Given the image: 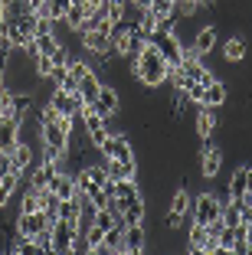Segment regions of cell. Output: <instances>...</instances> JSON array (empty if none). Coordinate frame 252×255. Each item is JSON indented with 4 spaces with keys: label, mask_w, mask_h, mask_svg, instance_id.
I'll return each instance as SVG.
<instances>
[{
    "label": "cell",
    "mask_w": 252,
    "mask_h": 255,
    "mask_svg": "<svg viewBox=\"0 0 252 255\" xmlns=\"http://www.w3.org/2000/svg\"><path fill=\"white\" fill-rule=\"evenodd\" d=\"M134 79L144 85V89H157L171 79V66L161 53L154 49V43H144V49L134 56Z\"/></svg>",
    "instance_id": "cell-1"
},
{
    "label": "cell",
    "mask_w": 252,
    "mask_h": 255,
    "mask_svg": "<svg viewBox=\"0 0 252 255\" xmlns=\"http://www.w3.org/2000/svg\"><path fill=\"white\" fill-rule=\"evenodd\" d=\"M148 43H154V49L167 59L171 72H174V69H180V62H184V46H180V39L174 36L171 26H154V33H151Z\"/></svg>",
    "instance_id": "cell-2"
},
{
    "label": "cell",
    "mask_w": 252,
    "mask_h": 255,
    "mask_svg": "<svg viewBox=\"0 0 252 255\" xmlns=\"http://www.w3.org/2000/svg\"><path fill=\"white\" fill-rule=\"evenodd\" d=\"M36 26H39V13H36V10H23V13H16L13 33H10V46H16V49L33 46V39H36Z\"/></svg>",
    "instance_id": "cell-3"
},
{
    "label": "cell",
    "mask_w": 252,
    "mask_h": 255,
    "mask_svg": "<svg viewBox=\"0 0 252 255\" xmlns=\"http://www.w3.org/2000/svg\"><path fill=\"white\" fill-rule=\"evenodd\" d=\"M230 200V196H220V193H200L197 200H193L190 213H193V223L200 226H210L213 219L223 216V203Z\"/></svg>",
    "instance_id": "cell-4"
},
{
    "label": "cell",
    "mask_w": 252,
    "mask_h": 255,
    "mask_svg": "<svg viewBox=\"0 0 252 255\" xmlns=\"http://www.w3.org/2000/svg\"><path fill=\"white\" fill-rule=\"evenodd\" d=\"M102 157H105V160H121V164H134V150H131L128 134H121V131H111V134L102 141Z\"/></svg>",
    "instance_id": "cell-5"
},
{
    "label": "cell",
    "mask_w": 252,
    "mask_h": 255,
    "mask_svg": "<svg viewBox=\"0 0 252 255\" xmlns=\"http://www.w3.org/2000/svg\"><path fill=\"white\" fill-rule=\"evenodd\" d=\"M82 233L79 223H66V219H56L52 223V255H66L72 252V239Z\"/></svg>",
    "instance_id": "cell-6"
},
{
    "label": "cell",
    "mask_w": 252,
    "mask_h": 255,
    "mask_svg": "<svg viewBox=\"0 0 252 255\" xmlns=\"http://www.w3.org/2000/svg\"><path fill=\"white\" fill-rule=\"evenodd\" d=\"M82 128H85V134H89V141L95 144V147H102V141L108 137V118L98 115L92 105L82 108Z\"/></svg>",
    "instance_id": "cell-7"
},
{
    "label": "cell",
    "mask_w": 252,
    "mask_h": 255,
    "mask_svg": "<svg viewBox=\"0 0 252 255\" xmlns=\"http://www.w3.org/2000/svg\"><path fill=\"white\" fill-rule=\"evenodd\" d=\"M56 219H49V213L46 210H36V213H20L16 216V233L26 236V239H36L39 233H43L46 226H52Z\"/></svg>",
    "instance_id": "cell-8"
},
{
    "label": "cell",
    "mask_w": 252,
    "mask_h": 255,
    "mask_svg": "<svg viewBox=\"0 0 252 255\" xmlns=\"http://www.w3.org/2000/svg\"><path fill=\"white\" fill-rule=\"evenodd\" d=\"M92 108H95L98 115H105V118H115V115H118V108H121V98H118V92H115V85L102 82V89H98Z\"/></svg>",
    "instance_id": "cell-9"
},
{
    "label": "cell",
    "mask_w": 252,
    "mask_h": 255,
    "mask_svg": "<svg viewBox=\"0 0 252 255\" xmlns=\"http://www.w3.org/2000/svg\"><path fill=\"white\" fill-rule=\"evenodd\" d=\"M79 43L85 46V53L111 56V30H89V33H79Z\"/></svg>",
    "instance_id": "cell-10"
},
{
    "label": "cell",
    "mask_w": 252,
    "mask_h": 255,
    "mask_svg": "<svg viewBox=\"0 0 252 255\" xmlns=\"http://www.w3.org/2000/svg\"><path fill=\"white\" fill-rule=\"evenodd\" d=\"M20 183H23V173L7 160V167L0 170V210H3V206L13 200V193L20 190Z\"/></svg>",
    "instance_id": "cell-11"
},
{
    "label": "cell",
    "mask_w": 252,
    "mask_h": 255,
    "mask_svg": "<svg viewBox=\"0 0 252 255\" xmlns=\"http://www.w3.org/2000/svg\"><path fill=\"white\" fill-rule=\"evenodd\" d=\"M16 144H20V121L10 118V115H3V118H0V154L10 157Z\"/></svg>",
    "instance_id": "cell-12"
},
{
    "label": "cell",
    "mask_w": 252,
    "mask_h": 255,
    "mask_svg": "<svg viewBox=\"0 0 252 255\" xmlns=\"http://www.w3.org/2000/svg\"><path fill=\"white\" fill-rule=\"evenodd\" d=\"M223 167V150L216 144H210V137H203V147H200V173L203 177H216Z\"/></svg>",
    "instance_id": "cell-13"
},
{
    "label": "cell",
    "mask_w": 252,
    "mask_h": 255,
    "mask_svg": "<svg viewBox=\"0 0 252 255\" xmlns=\"http://www.w3.org/2000/svg\"><path fill=\"white\" fill-rule=\"evenodd\" d=\"M56 170H59V164L39 160V164L30 170V190H36V193H46V190H49V183H52V177H56Z\"/></svg>",
    "instance_id": "cell-14"
},
{
    "label": "cell",
    "mask_w": 252,
    "mask_h": 255,
    "mask_svg": "<svg viewBox=\"0 0 252 255\" xmlns=\"http://www.w3.org/2000/svg\"><path fill=\"white\" fill-rule=\"evenodd\" d=\"M144 242H148L144 223H131V226H125V242H121V252H125V255H138V252H144Z\"/></svg>",
    "instance_id": "cell-15"
},
{
    "label": "cell",
    "mask_w": 252,
    "mask_h": 255,
    "mask_svg": "<svg viewBox=\"0 0 252 255\" xmlns=\"http://www.w3.org/2000/svg\"><path fill=\"white\" fill-rule=\"evenodd\" d=\"M49 193H56L59 200H69V196H75V193H79V187H75V173L56 170V177H52V183H49Z\"/></svg>",
    "instance_id": "cell-16"
},
{
    "label": "cell",
    "mask_w": 252,
    "mask_h": 255,
    "mask_svg": "<svg viewBox=\"0 0 252 255\" xmlns=\"http://www.w3.org/2000/svg\"><path fill=\"white\" fill-rule=\"evenodd\" d=\"M216 46V26L213 23H203L200 30L193 33V43H190V49L193 53H200V56H207L210 49Z\"/></svg>",
    "instance_id": "cell-17"
},
{
    "label": "cell",
    "mask_w": 252,
    "mask_h": 255,
    "mask_svg": "<svg viewBox=\"0 0 252 255\" xmlns=\"http://www.w3.org/2000/svg\"><path fill=\"white\" fill-rule=\"evenodd\" d=\"M98 89H102V75H98V72H92V69H89V72H85V75L79 79V95L85 98V105H92V102H95Z\"/></svg>",
    "instance_id": "cell-18"
},
{
    "label": "cell",
    "mask_w": 252,
    "mask_h": 255,
    "mask_svg": "<svg viewBox=\"0 0 252 255\" xmlns=\"http://www.w3.org/2000/svg\"><path fill=\"white\" fill-rule=\"evenodd\" d=\"M230 200H243L249 193V167H236V173L230 177Z\"/></svg>",
    "instance_id": "cell-19"
},
{
    "label": "cell",
    "mask_w": 252,
    "mask_h": 255,
    "mask_svg": "<svg viewBox=\"0 0 252 255\" xmlns=\"http://www.w3.org/2000/svg\"><path fill=\"white\" fill-rule=\"evenodd\" d=\"M226 85L220 82V79H213V82H207V89H203V105H210V108H220V105H226Z\"/></svg>",
    "instance_id": "cell-20"
},
{
    "label": "cell",
    "mask_w": 252,
    "mask_h": 255,
    "mask_svg": "<svg viewBox=\"0 0 252 255\" xmlns=\"http://www.w3.org/2000/svg\"><path fill=\"white\" fill-rule=\"evenodd\" d=\"M216 128V108L210 105H200V112H197V134L200 137H210Z\"/></svg>",
    "instance_id": "cell-21"
},
{
    "label": "cell",
    "mask_w": 252,
    "mask_h": 255,
    "mask_svg": "<svg viewBox=\"0 0 252 255\" xmlns=\"http://www.w3.org/2000/svg\"><path fill=\"white\" fill-rule=\"evenodd\" d=\"M223 56H226V62H243L246 59V43H243V36H230V39H226Z\"/></svg>",
    "instance_id": "cell-22"
},
{
    "label": "cell",
    "mask_w": 252,
    "mask_h": 255,
    "mask_svg": "<svg viewBox=\"0 0 252 255\" xmlns=\"http://www.w3.org/2000/svg\"><path fill=\"white\" fill-rule=\"evenodd\" d=\"M190 206H193L190 190H187V187H180L177 193H174V200H171V213H180V216H187V213H190Z\"/></svg>",
    "instance_id": "cell-23"
},
{
    "label": "cell",
    "mask_w": 252,
    "mask_h": 255,
    "mask_svg": "<svg viewBox=\"0 0 252 255\" xmlns=\"http://www.w3.org/2000/svg\"><path fill=\"white\" fill-rule=\"evenodd\" d=\"M36 210H43V200H39L36 190H26L20 196V213H36Z\"/></svg>",
    "instance_id": "cell-24"
},
{
    "label": "cell",
    "mask_w": 252,
    "mask_h": 255,
    "mask_svg": "<svg viewBox=\"0 0 252 255\" xmlns=\"http://www.w3.org/2000/svg\"><path fill=\"white\" fill-rule=\"evenodd\" d=\"M148 13L154 16V20H161V16H174V0H151Z\"/></svg>",
    "instance_id": "cell-25"
},
{
    "label": "cell",
    "mask_w": 252,
    "mask_h": 255,
    "mask_svg": "<svg viewBox=\"0 0 252 255\" xmlns=\"http://www.w3.org/2000/svg\"><path fill=\"white\" fill-rule=\"evenodd\" d=\"M33 246H36V252H52V226H46L43 233L33 239Z\"/></svg>",
    "instance_id": "cell-26"
},
{
    "label": "cell",
    "mask_w": 252,
    "mask_h": 255,
    "mask_svg": "<svg viewBox=\"0 0 252 255\" xmlns=\"http://www.w3.org/2000/svg\"><path fill=\"white\" fill-rule=\"evenodd\" d=\"M180 226H184V216H180V213H167V229H174V233H177Z\"/></svg>",
    "instance_id": "cell-27"
},
{
    "label": "cell",
    "mask_w": 252,
    "mask_h": 255,
    "mask_svg": "<svg viewBox=\"0 0 252 255\" xmlns=\"http://www.w3.org/2000/svg\"><path fill=\"white\" fill-rule=\"evenodd\" d=\"M7 85V62H0V89Z\"/></svg>",
    "instance_id": "cell-28"
},
{
    "label": "cell",
    "mask_w": 252,
    "mask_h": 255,
    "mask_svg": "<svg viewBox=\"0 0 252 255\" xmlns=\"http://www.w3.org/2000/svg\"><path fill=\"white\" fill-rule=\"evenodd\" d=\"M23 3H26V7H30V10H36L39 3H43V0H23Z\"/></svg>",
    "instance_id": "cell-29"
},
{
    "label": "cell",
    "mask_w": 252,
    "mask_h": 255,
    "mask_svg": "<svg viewBox=\"0 0 252 255\" xmlns=\"http://www.w3.org/2000/svg\"><path fill=\"white\" fill-rule=\"evenodd\" d=\"M249 193H252V167H249Z\"/></svg>",
    "instance_id": "cell-30"
},
{
    "label": "cell",
    "mask_w": 252,
    "mask_h": 255,
    "mask_svg": "<svg viewBox=\"0 0 252 255\" xmlns=\"http://www.w3.org/2000/svg\"><path fill=\"white\" fill-rule=\"evenodd\" d=\"M197 3H213V0H197Z\"/></svg>",
    "instance_id": "cell-31"
},
{
    "label": "cell",
    "mask_w": 252,
    "mask_h": 255,
    "mask_svg": "<svg viewBox=\"0 0 252 255\" xmlns=\"http://www.w3.org/2000/svg\"><path fill=\"white\" fill-rule=\"evenodd\" d=\"M3 115H7V112H3V105H0V118H3Z\"/></svg>",
    "instance_id": "cell-32"
}]
</instances>
